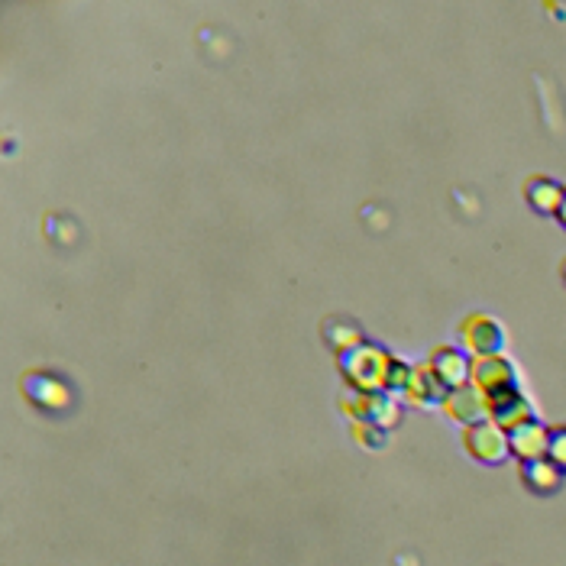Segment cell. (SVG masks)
<instances>
[{
  "label": "cell",
  "mask_w": 566,
  "mask_h": 566,
  "mask_svg": "<svg viewBox=\"0 0 566 566\" xmlns=\"http://www.w3.org/2000/svg\"><path fill=\"white\" fill-rule=\"evenodd\" d=\"M524 191H528V201H531L541 214H557L566 188L557 185V182H550V178H531L528 188H524Z\"/></svg>",
  "instance_id": "13"
},
{
  "label": "cell",
  "mask_w": 566,
  "mask_h": 566,
  "mask_svg": "<svg viewBox=\"0 0 566 566\" xmlns=\"http://www.w3.org/2000/svg\"><path fill=\"white\" fill-rule=\"evenodd\" d=\"M440 405H444V411L453 421H460L466 427L479 424V421H489V405H486V398H482V392L476 389V385H463V389L447 392V398Z\"/></svg>",
  "instance_id": "8"
},
{
  "label": "cell",
  "mask_w": 566,
  "mask_h": 566,
  "mask_svg": "<svg viewBox=\"0 0 566 566\" xmlns=\"http://www.w3.org/2000/svg\"><path fill=\"white\" fill-rule=\"evenodd\" d=\"M395 366V356L372 347V343H356V347L340 353V372L353 392H392Z\"/></svg>",
  "instance_id": "1"
},
{
  "label": "cell",
  "mask_w": 566,
  "mask_h": 566,
  "mask_svg": "<svg viewBox=\"0 0 566 566\" xmlns=\"http://www.w3.org/2000/svg\"><path fill=\"white\" fill-rule=\"evenodd\" d=\"M557 217H560V224L566 227V191H563V201H560V211H557Z\"/></svg>",
  "instance_id": "15"
},
{
  "label": "cell",
  "mask_w": 566,
  "mask_h": 566,
  "mask_svg": "<svg viewBox=\"0 0 566 566\" xmlns=\"http://www.w3.org/2000/svg\"><path fill=\"white\" fill-rule=\"evenodd\" d=\"M405 395L414 405H434V402H444L447 398V385L434 376L431 366H421V369H411Z\"/></svg>",
  "instance_id": "11"
},
{
  "label": "cell",
  "mask_w": 566,
  "mask_h": 566,
  "mask_svg": "<svg viewBox=\"0 0 566 566\" xmlns=\"http://www.w3.org/2000/svg\"><path fill=\"white\" fill-rule=\"evenodd\" d=\"M489 421H495L508 434L512 427H518L524 421H534V411L521 392H508V395H499L489 402Z\"/></svg>",
  "instance_id": "10"
},
{
  "label": "cell",
  "mask_w": 566,
  "mask_h": 566,
  "mask_svg": "<svg viewBox=\"0 0 566 566\" xmlns=\"http://www.w3.org/2000/svg\"><path fill=\"white\" fill-rule=\"evenodd\" d=\"M20 389H23V395L30 398L36 408H46V411H68V408L75 405L72 385L55 376V372H46V369L23 372Z\"/></svg>",
  "instance_id": "2"
},
{
  "label": "cell",
  "mask_w": 566,
  "mask_h": 566,
  "mask_svg": "<svg viewBox=\"0 0 566 566\" xmlns=\"http://www.w3.org/2000/svg\"><path fill=\"white\" fill-rule=\"evenodd\" d=\"M463 447L479 463H499L508 457V434L495 421H479L463 431Z\"/></svg>",
  "instance_id": "5"
},
{
  "label": "cell",
  "mask_w": 566,
  "mask_h": 566,
  "mask_svg": "<svg viewBox=\"0 0 566 566\" xmlns=\"http://www.w3.org/2000/svg\"><path fill=\"white\" fill-rule=\"evenodd\" d=\"M547 460L557 463L566 473V424L550 427V444H547Z\"/></svg>",
  "instance_id": "14"
},
{
  "label": "cell",
  "mask_w": 566,
  "mask_h": 566,
  "mask_svg": "<svg viewBox=\"0 0 566 566\" xmlns=\"http://www.w3.org/2000/svg\"><path fill=\"white\" fill-rule=\"evenodd\" d=\"M460 340L473 353V360L476 356H502V343H505L502 327L489 314H469L460 324Z\"/></svg>",
  "instance_id": "6"
},
{
  "label": "cell",
  "mask_w": 566,
  "mask_h": 566,
  "mask_svg": "<svg viewBox=\"0 0 566 566\" xmlns=\"http://www.w3.org/2000/svg\"><path fill=\"white\" fill-rule=\"evenodd\" d=\"M343 408L360 424H372L379 431H389L398 421H402V411L398 402L389 392H356V395H343Z\"/></svg>",
  "instance_id": "3"
},
{
  "label": "cell",
  "mask_w": 566,
  "mask_h": 566,
  "mask_svg": "<svg viewBox=\"0 0 566 566\" xmlns=\"http://www.w3.org/2000/svg\"><path fill=\"white\" fill-rule=\"evenodd\" d=\"M547 444H550V427H544L537 418L508 431V453L518 457L521 463L547 457Z\"/></svg>",
  "instance_id": "7"
},
{
  "label": "cell",
  "mask_w": 566,
  "mask_h": 566,
  "mask_svg": "<svg viewBox=\"0 0 566 566\" xmlns=\"http://www.w3.org/2000/svg\"><path fill=\"white\" fill-rule=\"evenodd\" d=\"M431 369H434V376L447 385V392H453V389H463V385H469L473 363H469L466 353L457 350V347H437L434 356H431Z\"/></svg>",
  "instance_id": "9"
},
{
  "label": "cell",
  "mask_w": 566,
  "mask_h": 566,
  "mask_svg": "<svg viewBox=\"0 0 566 566\" xmlns=\"http://www.w3.org/2000/svg\"><path fill=\"white\" fill-rule=\"evenodd\" d=\"M563 279H566V262H563Z\"/></svg>",
  "instance_id": "16"
},
{
  "label": "cell",
  "mask_w": 566,
  "mask_h": 566,
  "mask_svg": "<svg viewBox=\"0 0 566 566\" xmlns=\"http://www.w3.org/2000/svg\"><path fill=\"white\" fill-rule=\"evenodd\" d=\"M521 479H524V486H528L531 492H557L560 489V482H563V469L557 463H550L547 457L541 460H528V463H521Z\"/></svg>",
  "instance_id": "12"
},
{
  "label": "cell",
  "mask_w": 566,
  "mask_h": 566,
  "mask_svg": "<svg viewBox=\"0 0 566 566\" xmlns=\"http://www.w3.org/2000/svg\"><path fill=\"white\" fill-rule=\"evenodd\" d=\"M469 385H476L486 398V405L492 398L508 395V392H518V382H515V369L505 356H476L473 360V372H469Z\"/></svg>",
  "instance_id": "4"
}]
</instances>
